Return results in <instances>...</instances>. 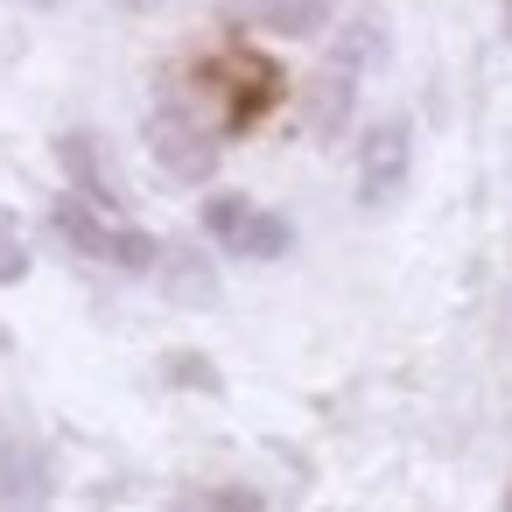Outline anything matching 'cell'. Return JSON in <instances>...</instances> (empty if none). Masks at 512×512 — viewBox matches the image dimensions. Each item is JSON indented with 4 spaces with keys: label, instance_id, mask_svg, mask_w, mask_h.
<instances>
[{
    "label": "cell",
    "instance_id": "52a82bcc",
    "mask_svg": "<svg viewBox=\"0 0 512 512\" xmlns=\"http://www.w3.org/2000/svg\"><path fill=\"white\" fill-rule=\"evenodd\" d=\"M162 295L176 302V309H211L218 302V267H211V253H197V246H169V260H162Z\"/></svg>",
    "mask_w": 512,
    "mask_h": 512
},
{
    "label": "cell",
    "instance_id": "277c9868",
    "mask_svg": "<svg viewBox=\"0 0 512 512\" xmlns=\"http://www.w3.org/2000/svg\"><path fill=\"white\" fill-rule=\"evenodd\" d=\"M57 162H64V176H71V197H85L92 211H120L127 204V183H120V169H113V155H106V141L92 134V127H64L57 134Z\"/></svg>",
    "mask_w": 512,
    "mask_h": 512
},
{
    "label": "cell",
    "instance_id": "2e32d148",
    "mask_svg": "<svg viewBox=\"0 0 512 512\" xmlns=\"http://www.w3.org/2000/svg\"><path fill=\"white\" fill-rule=\"evenodd\" d=\"M505 512H512V498H505Z\"/></svg>",
    "mask_w": 512,
    "mask_h": 512
},
{
    "label": "cell",
    "instance_id": "9a60e30c",
    "mask_svg": "<svg viewBox=\"0 0 512 512\" xmlns=\"http://www.w3.org/2000/svg\"><path fill=\"white\" fill-rule=\"evenodd\" d=\"M505 29H512V0H505Z\"/></svg>",
    "mask_w": 512,
    "mask_h": 512
},
{
    "label": "cell",
    "instance_id": "5b68a950",
    "mask_svg": "<svg viewBox=\"0 0 512 512\" xmlns=\"http://www.w3.org/2000/svg\"><path fill=\"white\" fill-rule=\"evenodd\" d=\"M218 15L232 29H253V36H281V43H309L330 29L337 0H218Z\"/></svg>",
    "mask_w": 512,
    "mask_h": 512
},
{
    "label": "cell",
    "instance_id": "30bf717a",
    "mask_svg": "<svg viewBox=\"0 0 512 512\" xmlns=\"http://www.w3.org/2000/svg\"><path fill=\"white\" fill-rule=\"evenodd\" d=\"M351 78H358L351 64H330V71H323V92H316V127H323V134H337V127H344V113H351V99H358V85H351Z\"/></svg>",
    "mask_w": 512,
    "mask_h": 512
},
{
    "label": "cell",
    "instance_id": "6da1fadb",
    "mask_svg": "<svg viewBox=\"0 0 512 512\" xmlns=\"http://www.w3.org/2000/svg\"><path fill=\"white\" fill-rule=\"evenodd\" d=\"M50 225H57V239L71 253H85L99 267H120V274H162V260H169L162 239H148L141 225H120L106 211H92L85 197H57L50 204Z\"/></svg>",
    "mask_w": 512,
    "mask_h": 512
},
{
    "label": "cell",
    "instance_id": "9c48e42d",
    "mask_svg": "<svg viewBox=\"0 0 512 512\" xmlns=\"http://www.w3.org/2000/svg\"><path fill=\"white\" fill-rule=\"evenodd\" d=\"M176 512H267V498L253 484H197L176 498Z\"/></svg>",
    "mask_w": 512,
    "mask_h": 512
},
{
    "label": "cell",
    "instance_id": "5bb4252c",
    "mask_svg": "<svg viewBox=\"0 0 512 512\" xmlns=\"http://www.w3.org/2000/svg\"><path fill=\"white\" fill-rule=\"evenodd\" d=\"M22 8H64V0H22Z\"/></svg>",
    "mask_w": 512,
    "mask_h": 512
},
{
    "label": "cell",
    "instance_id": "7a4b0ae2",
    "mask_svg": "<svg viewBox=\"0 0 512 512\" xmlns=\"http://www.w3.org/2000/svg\"><path fill=\"white\" fill-rule=\"evenodd\" d=\"M141 141H148L155 169H169L176 183H211L218 176V134L197 113H183V106H155L148 127H141Z\"/></svg>",
    "mask_w": 512,
    "mask_h": 512
},
{
    "label": "cell",
    "instance_id": "7c38bea8",
    "mask_svg": "<svg viewBox=\"0 0 512 512\" xmlns=\"http://www.w3.org/2000/svg\"><path fill=\"white\" fill-rule=\"evenodd\" d=\"M162 379H176V386H204V393H218V372L197 358V351H176V358H162Z\"/></svg>",
    "mask_w": 512,
    "mask_h": 512
},
{
    "label": "cell",
    "instance_id": "3957f363",
    "mask_svg": "<svg viewBox=\"0 0 512 512\" xmlns=\"http://www.w3.org/2000/svg\"><path fill=\"white\" fill-rule=\"evenodd\" d=\"M407 169H414V127L407 120H379L358 148V204L379 211L407 190Z\"/></svg>",
    "mask_w": 512,
    "mask_h": 512
},
{
    "label": "cell",
    "instance_id": "ba28073f",
    "mask_svg": "<svg viewBox=\"0 0 512 512\" xmlns=\"http://www.w3.org/2000/svg\"><path fill=\"white\" fill-rule=\"evenodd\" d=\"M288 246H295V225H288L281 211H260V204H253V211H246V225L232 232V246H225V253H232V260H281Z\"/></svg>",
    "mask_w": 512,
    "mask_h": 512
},
{
    "label": "cell",
    "instance_id": "8fae6325",
    "mask_svg": "<svg viewBox=\"0 0 512 512\" xmlns=\"http://www.w3.org/2000/svg\"><path fill=\"white\" fill-rule=\"evenodd\" d=\"M246 211H253V197H239V190H218V197H204L197 225H204V239H211V246H232V232L246 225Z\"/></svg>",
    "mask_w": 512,
    "mask_h": 512
},
{
    "label": "cell",
    "instance_id": "4fadbf2b",
    "mask_svg": "<svg viewBox=\"0 0 512 512\" xmlns=\"http://www.w3.org/2000/svg\"><path fill=\"white\" fill-rule=\"evenodd\" d=\"M15 281H29V246L0 225V288H15Z\"/></svg>",
    "mask_w": 512,
    "mask_h": 512
},
{
    "label": "cell",
    "instance_id": "8992f818",
    "mask_svg": "<svg viewBox=\"0 0 512 512\" xmlns=\"http://www.w3.org/2000/svg\"><path fill=\"white\" fill-rule=\"evenodd\" d=\"M57 491L50 477V449L43 442H0V512H43Z\"/></svg>",
    "mask_w": 512,
    "mask_h": 512
}]
</instances>
